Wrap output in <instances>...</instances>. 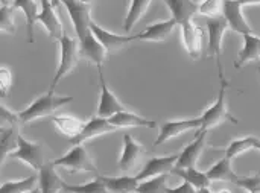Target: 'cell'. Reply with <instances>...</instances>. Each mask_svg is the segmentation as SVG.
Wrapping results in <instances>:
<instances>
[{"mask_svg": "<svg viewBox=\"0 0 260 193\" xmlns=\"http://www.w3.org/2000/svg\"><path fill=\"white\" fill-rule=\"evenodd\" d=\"M66 6L72 24L75 27L76 40L81 47V55L87 58L90 62L96 64L98 69H102L107 52L102 44L96 40L91 30V3L90 2H78V0H66L62 2Z\"/></svg>", "mask_w": 260, "mask_h": 193, "instance_id": "1", "label": "cell"}, {"mask_svg": "<svg viewBox=\"0 0 260 193\" xmlns=\"http://www.w3.org/2000/svg\"><path fill=\"white\" fill-rule=\"evenodd\" d=\"M218 69H219V93L216 101L203 113L201 116V131H209L215 126H218L222 122H233L238 123V120L232 116L227 107V90H229V79L224 75V67L218 61Z\"/></svg>", "mask_w": 260, "mask_h": 193, "instance_id": "2", "label": "cell"}, {"mask_svg": "<svg viewBox=\"0 0 260 193\" xmlns=\"http://www.w3.org/2000/svg\"><path fill=\"white\" fill-rule=\"evenodd\" d=\"M72 101H73L72 96H56L55 91L49 90L47 93L37 98L27 108L18 113L20 123H29L32 120H40L43 117L52 116L58 108H62Z\"/></svg>", "mask_w": 260, "mask_h": 193, "instance_id": "3", "label": "cell"}, {"mask_svg": "<svg viewBox=\"0 0 260 193\" xmlns=\"http://www.w3.org/2000/svg\"><path fill=\"white\" fill-rule=\"evenodd\" d=\"M58 43H59V62H58V69L55 72V76L49 88L50 91H55L59 81L75 70L79 61V55H81V47L76 38H72L70 35L64 34Z\"/></svg>", "mask_w": 260, "mask_h": 193, "instance_id": "4", "label": "cell"}, {"mask_svg": "<svg viewBox=\"0 0 260 193\" xmlns=\"http://www.w3.org/2000/svg\"><path fill=\"white\" fill-rule=\"evenodd\" d=\"M52 163H53L55 168L66 169L70 174H78V172H98V169H96L91 157L88 155L87 149L82 145L73 146L62 157L55 158Z\"/></svg>", "mask_w": 260, "mask_h": 193, "instance_id": "5", "label": "cell"}, {"mask_svg": "<svg viewBox=\"0 0 260 193\" xmlns=\"http://www.w3.org/2000/svg\"><path fill=\"white\" fill-rule=\"evenodd\" d=\"M12 158L30 166L35 171H41L44 165L47 163L44 160V148L41 142H29L24 137L20 136L18 139V148L15 152L11 154Z\"/></svg>", "mask_w": 260, "mask_h": 193, "instance_id": "6", "label": "cell"}, {"mask_svg": "<svg viewBox=\"0 0 260 193\" xmlns=\"http://www.w3.org/2000/svg\"><path fill=\"white\" fill-rule=\"evenodd\" d=\"M247 5L248 3L245 2H224V8H222V17L225 18L229 29H232L236 34H241L242 37L254 34L253 27L248 24V21L244 17L242 8Z\"/></svg>", "mask_w": 260, "mask_h": 193, "instance_id": "7", "label": "cell"}, {"mask_svg": "<svg viewBox=\"0 0 260 193\" xmlns=\"http://www.w3.org/2000/svg\"><path fill=\"white\" fill-rule=\"evenodd\" d=\"M201 131V117H195V119H183V120H174V122H166L165 125H161L158 137L154 142V146H160L184 133L189 131Z\"/></svg>", "mask_w": 260, "mask_h": 193, "instance_id": "8", "label": "cell"}, {"mask_svg": "<svg viewBox=\"0 0 260 193\" xmlns=\"http://www.w3.org/2000/svg\"><path fill=\"white\" fill-rule=\"evenodd\" d=\"M177 162H178V155L177 154H174V155H163V157H154L136 175V180L139 183H142V181H148V180L155 178V177L172 174L175 171Z\"/></svg>", "mask_w": 260, "mask_h": 193, "instance_id": "9", "label": "cell"}, {"mask_svg": "<svg viewBox=\"0 0 260 193\" xmlns=\"http://www.w3.org/2000/svg\"><path fill=\"white\" fill-rule=\"evenodd\" d=\"M99 82H101V101H99L96 116L104 117V119H111L113 116H116L122 111H126L125 105L116 98V94L107 85L102 69H99Z\"/></svg>", "mask_w": 260, "mask_h": 193, "instance_id": "10", "label": "cell"}, {"mask_svg": "<svg viewBox=\"0 0 260 193\" xmlns=\"http://www.w3.org/2000/svg\"><path fill=\"white\" fill-rule=\"evenodd\" d=\"M91 30H93V35L96 37V40L105 49L107 55L108 53H116V52L122 50L123 47H126L129 43L136 41L134 35H117L114 32H110V30L104 29L102 26H99L94 21H91Z\"/></svg>", "mask_w": 260, "mask_h": 193, "instance_id": "11", "label": "cell"}, {"mask_svg": "<svg viewBox=\"0 0 260 193\" xmlns=\"http://www.w3.org/2000/svg\"><path fill=\"white\" fill-rule=\"evenodd\" d=\"M227 30H229V24L224 17L207 20V35H209L207 55L210 58H216V61H219L222 55V41Z\"/></svg>", "mask_w": 260, "mask_h": 193, "instance_id": "12", "label": "cell"}, {"mask_svg": "<svg viewBox=\"0 0 260 193\" xmlns=\"http://www.w3.org/2000/svg\"><path fill=\"white\" fill-rule=\"evenodd\" d=\"M55 2H47L41 0L40 2V15H38V23L43 24V27L47 30L49 37L52 40L59 41L62 35L66 34L62 29V23L58 18V14L55 11Z\"/></svg>", "mask_w": 260, "mask_h": 193, "instance_id": "13", "label": "cell"}, {"mask_svg": "<svg viewBox=\"0 0 260 193\" xmlns=\"http://www.w3.org/2000/svg\"><path fill=\"white\" fill-rule=\"evenodd\" d=\"M117 130L108 122V119H104V117H99V116H93L82 128L81 134L73 139L70 143L73 146H79L91 139H96V137H101L104 134H111V133H116Z\"/></svg>", "mask_w": 260, "mask_h": 193, "instance_id": "14", "label": "cell"}, {"mask_svg": "<svg viewBox=\"0 0 260 193\" xmlns=\"http://www.w3.org/2000/svg\"><path fill=\"white\" fill-rule=\"evenodd\" d=\"M206 137L207 133L206 131H198L197 137L193 142H190L181 154H178V162L175 169H189V168H195L198 158L201 157L204 148H206Z\"/></svg>", "mask_w": 260, "mask_h": 193, "instance_id": "15", "label": "cell"}, {"mask_svg": "<svg viewBox=\"0 0 260 193\" xmlns=\"http://www.w3.org/2000/svg\"><path fill=\"white\" fill-rule=\"evenodd\" d=\"M143 154H145L143 146L139 142H136L129 134H125L123 136V151H122V155H120L117 165L122 171L129 172L139 166V162L142 160Z\"/></svg>", "mask_w": 260, "mask_h": 193, "instance_id": "16", "label": "cell"}, {"mask_svg": "<svg viewBox=\"0 0 260 193\" xmlns=\"http://www.w3.org/2000/svg\"><path fill=\"white\" fill-rule=\"evenodd\" d=\"M181 35L184 47L192 59H198L203 52V41H204V30L195 24V21H190L184 26H181Z\"/></svg>", "mask_w": 260, "mask_h": 193, "instance_id": "17", "label": "cell"}, {"mask_svg": "<svg viewBox=\"0 0 260 193\" xmlns=\"http://www.w3.org/2000/svg\"><path fill=\"white\" fill-rule=\"evenodd\" d=\"M200 3L201 2H190V0H166L165 2V5L172 14V18L180 26H184L193 21L195 14L200 12Z\"/></svg>", "mask_w": 260, "mask_h": 193, "instance_id": "18", "label": "cell"}, {"mask_svg": "<svg viewBox=\"0 0 260 193\" xmlns=\"http://www.w3.org/2000/svg\"><path fill=\"white\" fill-rule=\"evenodd\" d=\"M175 27H177V21L171 17L169 20H163V21H158V23H154V24L148 26L143 32L134 35V40L161 43L174 32Z\"/></svg>", "mask_w": 260, "mask_h": 193, "instance_id": "19", "label": "cell"}, {"mask_svg": "<svg viewBox=\"0 0 260 193\" xmlns=\"http://www.w3.org/2000/svg\"><path fill=\"white\" fill-rule=\"evenodd\" d=\"M66 181L56 174V168L52 162L46 163L44 168L38 172V187L41 193H61L64 192Z\"/></svg>", "mask_w": 260, "mask_h": 193, "instance_id": "20", "label": "cell"}, {"mask_svg": "<svg viewBox=\"0 0 260 193\" xmlns=\"http://www.w3.org/2000/svg\"><path fill=\"white\" fill-rule=\"evenodd\" d=\"M260 59V37L256 34L251 35H244V46L238 55V59L235 61L236 69H242L244 66L259 61Z\"/></svg>", "mask_w": 260, "mask_h": 193, "instance_id": "21", "label": "cell"}, {"mask_svg": "<svg viewBox=\"0 0 260 193\" xmlns=\"http://www.w3.org/2000/svg\"><path fill=\"white\" fill-rule=\"evenodd\" d=\"M108 122L116 128V130H122V128H157V122L155 120H149L145 119L139 114L129 113V111H122L116 116H113L111 119H108Z\"/></svg>", "mask_w": 260, "mask_h": 193, "instance_id": "22", "label": "cell"}, {"mask_svg": "<svg viewBox=\"0 0 260 193\" xmlns=\"http://www.w3.org/2000/svg\"><path fill=\"white\" fill-rule=\"evenodd\" d=\"M52 122H53L55 128L58 130V133L62 134L64 137H67L70 142L81 134V131H82V128L85 125L81 119L73 117V116H67V114L53 116Z\"/></svg>", "mask_w": 260, "mask_h": 193, "instance_id": "23", "label": "cell"}, {"mask_svg": "<svg viewBox=\"0 0 260 193\" xmlns=\"http://www.w3.org/2000/svg\"><path fill=\"white\" fill-rule=\"evenodd\" d=\"M206 174H207L210 181H229V183H233V184H236L239 181V178H241V175H238L233 171L232 160L227 158V157L216 162Z\"/></svg>", "mask_w": 260, "mask_h": 193, "instance_id": "24", "label": "cell"}, {"mask_svg": "<svg viewBox=\"0 0 260 193\" xmlns=\"http://www.w3.org/2000/svg\"><path fill=\"white\" fill-rule=\"evenodd\" d=\"M14 8H18L20 11H23L24 17H26V30H27V40L29 43H34V26L38 21V15H40V3L34 2V0H14L12 2Z\"/></svg>", "mask_w": 260, "mask_h": 193, "instance_id": "25", "label": "cell"}, {"mask_svg": "<svg viewBox=\"0 0 260 193\" xmlns=\"http://www.w3.org/2000/svg\"><path fill=\"white\" fill-rule=\"evenodd\" d=\"M107 192L110 193H133L137 192L139 181L136 177H101Z\"/></svg>", "mask_w": 260, "mask_h": 193, "instance_id": "26", "label": "cell"}, {"mask_svg": "<svg viewBox=\"0 0 260 193\" xmlns=\"http://www.w3.org/2000/svg\"><path fill=\"white\" fill-rule=\"evenodd\" d=\"M18 125H2L0 130V149H2V162L17 151L18 148Z\"/></svg>", "mask_w": 260, "mask_h": 193, "instance_id": "27", "label": "cell"}, {"mask_svg": "<svg viewBox=\"0 0 260 193\" xmlns=\"http://www.w3.org/2000/svg\"><path fill=\"white\" fill-rule=\"evenodd\" d=\"M172 174H175L177 177H180L181 180H184V183L190 184L193 189L201 190V189H207L210 187V180L207 177L206 172L198 171L197 168H189V169H175Z\"/></svg>", "mask_w": 260, "mask_h": 193, "instance_id": "28", "label": "cell"}, {"mask_svg": "<svg viewBox=\"0 0 260 193\" xmlns=\"http://www.w3.org/2000/svg\"><path fill=\"white\" fill-rule=\"evenodd\" d=\"M149 6H151L149 0H134L129 3V9H128V14L125 17V21H123L125 23L123 27L126 32H129L134 27V24L146 14Z\"/></svg>", "mask_w": 260, "mask_h": 193, "instance_id": "29", "label": "cell"}, {"mask_svg": "<svg viewBox=\"0 0 260 193\" xmlns=\"http://www.w3.org/2000/svg\"><path fill=\"white\" fill-rule=\"evenodd\" d=\"M38 187V177L32 175L24 180L17 181H5L2 184L0 193H29Z\"/></svg>", "mask_w": 260, "mask_h": 193, "instance_id": "30", "label": "cell"}, {"mask_svg": "<svg viewBox=\"0 0 260 193\" xmlns=\"http://www.w3.org/2000/svg\"><path fill=\"white\" fill-rule=\"evenodd\" d=\"M0 30L3 34H9V35L15 34L14 5H12V2L2 0V3H0Z\"/></svg>", "mask_w": 260, "mask_h": 193, "instance_id": "31", "label": "cell"}, {"mask_svg": "<svg viewBox=\"0 0 260 193\" xmlns=\"http://www.w3.org/2000/svg\"><path fill=\"white\" fill-rule=\"evenodd\" d=\"M168 175L155 177L148 181H142L137 187V193H168Z\"/></svg>", "mask_w": 260, "mask_h": 193, "instance_id": "32", "label": "cell"}, {"mask_svg": "<svg viewBox=\"0 0 260 193\" xmlns=\"http://www.w3.org/2000/svg\"><path fill=\"white\" fill-rule=\"evenodd\" d=\"M64 192L66 193H107V189L101 180V177H96L93 181L87 183V184H81V186H70L66 183L64 186Z\"/></svg>", "mask_w": 260, "mask_h": 193, "instance_id": "33", "label": "cell"}, {"mask_svg": "<svg viewBox=\"0 0 260 193\" xmlns=\"http://www.w3.org/2000/svg\"><path fill=\"white\" fill-rule=\"evenodd\" d=\"M222 8H224V2H215V0L201 2L200 14L206 15L207 18H219L222 17Z\"/></svg>", "mask_w": 260, "mask_h": 193, "instance_id": "34", "label": "cell"}, {"mask_svg": "<svg viewBox=\"0 0 260 193\" xmlns=\"http://www.w3.org/2000/svg\"><path fill=\"white\" fill-rule=\"evenodd\" d=\"M236 186H239L241 189L247 190L248 193H260V172L256 175L241 177Z\"/></svg>", "mask_w": 260, "mask_h": 193, "instance_id": "35", "label": "cell"}, {"mask_svg": "<svg viewBox=\"0 0 260 193\" xmlns=\"http://www.w3.org/2000/svg\"><path fill=\"white\" fill-rule=\"evenodd\" d=\"M12 87V73L8 67H0V94L5 98Z\"/></svg>", "mask_w": 260, "mask_h": 193, "instance_id": "36", "label": "cell"}, {"mask_svg": "<svg viewBox=\"0 0 260 193\" xmlns=\"http://www.w3.org/2000/svg\"><path fill=\"white\" fill-rule=\"evenodd\" d=\"M168 193H198V190L193 189L190 184L183 183V184H180V186H177V187H174V189H169Z\"/></svg>", "mask_w": 260, "mask_h": 193, "instance_id": "37", "label": "cell"}, {"mask_svg": "<svg viewBox=\"0 0 260 193\" xmlns=\"http://www.w3.org/2000/svg\"><path fill=\"white\" fill-rule=\"evenodd\" d=\"M247 145H248V149H257L260 151V139L259 137H253V136H247L244 137Z\"/></svg>", "mask_w": 260, "mask_h": 193, "instance_id": "38", "label": "cell"}, {"mask_svg": "<svg viewBox=\"0 0 260 193\" xmlns=\"http://www.w3.org/2000/svg\"><path fill=\"white\" fill-rule=\"evenodd\" d=\"M198 193H215L210 190V187H207V189H201V190H198Z\"/></svg>", "mask_w": 260, "mask_h": 193, "instance_id": "39", "label": "cell"}, {"mask_svg": "<svg viewBox=\"0 0 260 193\" xmlns=\"http://www.w3.org/2000/svg\"><path fill=\"white\" fill-rule=\"evenodd\" d=\"M29 193H41V190H40V187H37V189H34L32 192H29Z\"/></svg>", "mask_w": 260, "mask_h": 193, "instance_id": "40", "label": "cell"}, {"mask_svg": "<svg viewBox=\"0 0 260 193\" xmlns=\"http://www.w3.org/2000/svg\"><path fill=\"white\" fill-rule=\"evenodd\" d=\"M216 193H232V192H230V190H227V189H225V190H221V192H216Z\"/></svg>", "mask_w": 260, "mask_h": 193, "instance_id": "41", "label": "cell"}, {"mask_svg": "<svg viewBox=\"0 0 260 193\" xmlns=\"http://www.w3.org/2000/svg\"><path fill=\"white\" fill-rule=\"evenodd\" d=\"M259 73H260V67H259Z\"/></svg>", "mask_w": 260, "mask_h": 193, "instance_id": "42", "label": "cell"}, {"mask_svg": "<svg viewBox=\"0 0 260 193\" xmlns=\"http://www.w3.org/2000/svg\"><path fill=\"white\" fill-rule=\"evenodd\" d=\"M107 193H110V192H107Z\"/></svg>", "mask_w": 260, "mask_h": 193, "instance_id": "43", "label": "cell"}]
</instances>
